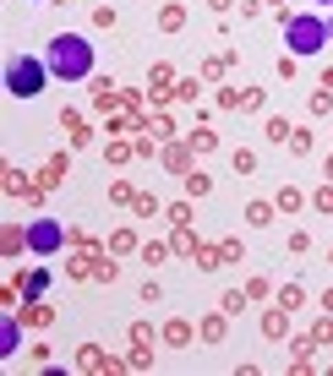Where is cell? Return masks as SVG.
<instances>
[{
  "label": "cell",
  "mask_w": 333,
  "mask_h": 376,
  "mask_svg": "<svg viewBox=\"0 0 333 376\" xmlns=\"http://www.w3.org/2000/svg\"><path fill=\"white\" fill-rule=\"evenodd\" d=\"M44 60H50V71L61 82H87L93 76V44L83 33H55L50 49H44Z\"/></svg>",
  "instance_id": "6da1fadb"
},
{
  "label": "cell",
  "mask_w": 333,
  "mask_h": 376,
  "mask_svg": "<svg viewBox=\"0 0 333 376\" xmlns=\"http://www.w3.org/2000/svg\"><path fill=\"white\" fill-rule=\"evenodd\" d=\"M284 44L290 55H317L333 44V16H317V11H295L284 16Z\"/></svg>",
  "instance_id": "7a4b0ae2"
},
{
  "label": "cell",
  "mask_w": 333,
  "mask_h": 376,
  "mask_svg": "<svg viewBox=\"0 0 333 376\" xmlns=\"http://www.w3.org/2000/svg\"><path fill=\"white\" fill-rule=\"evenodd\" d=\"M50 76H55V71H50V60H39V55H17V60L6 66V93H11V98H39Z\"/></svg>",
  "instance_id": "3957f363"
},
{
  "label": "cell",
  "mask_w": 333,
  "mask_h": 376,
  "mask_svg": "<svg viewBox=\"0 0 333 376\" xmlns=\"http://www.w3.org/2000/svg\"><path fill=\"white\" fill-rule=\"evenodd\" d=\"M61 245H66V224L61 219H33L28 224V251L33 256H55Z\"/></svg>",
  "instance_id": "277c9868"
},
{
  "label": "cell",
  "mask_w": 333,
  "mask_h": 376,
  "mask_svg": "<svg viewBox=\"0 0 333 376\" xmlns=\"http://www.w3.org/2000/svg\"><path fill=\"white\" fill-rule=\"evenodd\" d=\"M77 371H87V376L120 371V360H115V355H104V344H83V349H77Z\"/></svg>",
  "instance_id": "5b68a950"
},
{
  "label": "cell",
  "mask_w": 333,
  "mask_h": 376,
  "mask_svg": "<svg viewBox=\"0 0 333 376\" xmlns=\"http://www.w3.org/2000/svg\"><path fill=\"white\" fill-rule=\"evenodd\" d=\"M197 338H208V344H224V338H230V311L219 305L213 316H202V322H197Z\"/></svg>",
  "instance_id": "8992f818"
},
{
  "label": "cell",
  "mask_w": 333,
  "mask_h": 376,
  "mask_svg": "<svg viewBox=\"0 0 333 376\" xmlns=\"http://www.w3.org/2000/svg\"><path fill=\"white\" fill-rule=\"evenodd\" d=\"M262 338H268V344H279V338H290V311H284V305H273V311H262Z\"/></svg>",
  "instance_id": "52a82bcc"
},
{
  "label": "cell",
  "mask_w": 333,
  "mask_h": 376,
  "mask_svg": "<svg viewBox=\"0 0 333 376\" xmlns=\"http://www.w3.org/2000/svg\"><path fill=\"white\" fill-rule=\"evenodd\" d=\"M159 333H164V344H169V349H186V344L197 338V327H191L186 316H169V322L159 327Z\"/></svg>",
  "instance_id": "ba28073f"
},
{
  "label": "cell",
  "mask_w": 333,
  "mask_h": 376,
  "mask_svg": "<svg viewBox=\"0 0 333 376\" xmlns=\"http://www.w3.org/2000/svg\"><path fill=\"white\" fill-rule=\"evenodd\" d=\"M17 344H22V322H17V311H6V322H0V355L11 360Z\"/></svg>",
  "instance_id": "9c48e42d"
},
{
  "label": "cell",
  "mask_w": 333,
  "mask_h": 376,
  "mask_svg": "<svg viewBox=\"0 0 333 376\" xmlns=\"http://www.w3.org/2000/svg\"><path fill=\"white\" fill-rule=\"evenodd\" d=\"M44 295H50V267H33L22 278V300H44Z\"/></svg>",
  "instance_id": "30bf717a"
},
{
  "label": "cell",
  "mask_w": 333,
  "mask_h": 376,
  "mask_svg": "<svg viewBox=\"0 0 333 376\" xmlns=\"http://www.w3.org/2000/svg\"><path fill=\"white\" fill-rule=\"evenodd\" d=\"M6 191H11V197H28V202H39V186H33L22 169H6Z\"/></svg>",
  "instance_id": "8fae6325"
},
{
  "label": "cell",
  "mask_w": 333,
  "mask_h": 376,
  "mask_svg": "<svg viewBox=\"0 0 333 376\" xmlns=\"http://www.w3.org/2000/svg\"><path fill=\"white\" fill-rule=\"evenodd\" d=\"M273 219H279V208H273V202H246V224H251V229H268Z\"/></svg>",
  "instance_id": "7c38bea8"
},
{
  "label": "cell",
  "mask_w": 333,
  "mask_h": 376,
  "mask_svg": "<svg viewBox=\"0 0 333 376\" xmlns=\"http://www.w3.org/2000/svg\"><path fill=\"white\" fill-rule=\"evenodd\" d=\"M164 164L175 169V175H191V169H197V164H191V142H186V148H175V142H169V148H164Z\"/></svg>",
  "instance_id": "4fadbf2b"
},
{
  "label": "cell",
  "mask_w": 333,
  "mask_h": 376,
  "mask_svg": "<svg viewBox=\"0 0 333 376\" xmlns=\"http://www.w3.org/2000/svg\"><path fill=\"white\" fill-rule=\"evenodd\" d=\"M191 262H197V273H219V267H224L219 245H197V251H191Z\"/></svg>",
  "instance_id": "5bb4252c"
},
{
  "label": "cell",
  "mask_w": 333,
  "mask_h": 376,
  "mask_svg": "<svg viewBox=\"0 0 333 376\" xmlns=\"http://www.w3.org/2000/svg\"><path fill=\"white\" fill-rule=\"evenodd\" d=\"M22 322H33V327H50V322H55V311H50L44 300H22Z\"/></svg>",
  "instance_id": "9a60e30c"
},
{
  "label": "cell",
  "mask_w": 333,
  "mask_h": 376,
  "mask_svg": "<svg viewBox=\"0 0 333 376\" xmlns=\"http://www.w3.org/2000/svg\"><path fill=\"white\" fill-rule=\"evenodd\" d=\"M290 131H295V126H290L284 115H268V126H262V137H268V142H279V148L290 142Z\"/></svg>",
  "instance_id": "2e32d148"
},
{
  "label": "cell",
  "mask_w": 333,
  "mask_h": 376,
  "mask_svg": "<svg viewBox=\"0 0 333 376\" xmlns=\"http://www.w3.org/2000/svg\"><path fill=\"white\" fill-rule=\"evenodd\" d=\"M66 175H72V158H66V153H55V158L44 164V186H61Z\"/></svg>",
  "instance_id": "e0dca14e"
},
{
  "label": "cell",
  "mask_w": 333,
  "mask_h": 376,
  "mask_svg": "<svg viewBox=\"0 0 333 376\" xmlns=\"http://www.w3.org/2000/svg\"><path fill=\"white\" fill-rule=\"evenodd\" d=\"M273 208H279V213H284V219H290V213H301V208H306V197H301V191H295V186H284V191H279V197H273Z\"/></svg>",
  "instance_id": "ac0fdd59"
},
{
  "label": "cell",
  "mask_w": 333,
  "mask_h": 376,
  "mask_svg": "<svg viewBox=\"0 0 333 376\" xmlns=\"http://www.w3.org/2000/svg\"><path fill=\"white\" fill-rule=\"evenodd\" d=\"M164 333H153V322H131V349H153Z\"/></svg>",
  "instance_id": "d6986e66"
},
{
  "label": "cell",
  "mask_w": 333,
  "mask_h": 376,
  "mask_svg": "<svg viewBox=\"0 0 333 376\" xmlns=\"http://www.w3.org/2000/svg\"><path fill=\"white\" fill-rule=\"evenodd\" d=\"M197 245H202V240L191 234V224H186V229H175V240H169V251H175V256H186V262H191V251H197Z\"/></svg>",
  "instance_id": "ffe728a7"
},
{
  "label": "cell",
  "mask_w": 333,
  "mask_h": 376,
  "mask_svg": "<svg viewBox=\"0 0 333 376\" xmlns=\"http://www.w3.org/2000/svg\"><path fill=\"white\" fill-rule=\"evenodd\" d=\"M312 344H317V349H328V344H333V311H323V316L312 322Z\"/></svg>",
  "instance_id": "44dd1931"
},
{
  "label": "cell",
  "mask_w": 333,
  "mask_h": 376,
  "mask_svg": "<svg viewBox=\"0 0 333 376\" xmlns=\"http://www.w3.org/2000/svg\"><path fill=\"white\" fill-rule=\"evenodd\" d=\"M126 251H142V245H137L131 229H115V234H109V256H126Z\"/></svg>",
  "instance_id": "7402d4cb"
},
{
  "label": "cell",
  "mask_w": 333,
  "mask_h": 376,
  "mask_svg": "<svg viewBox=\"0 0 333 376\" xmlns=\"http://www.w3.org/2000/svg\"><path fill=\"white\" fill-rule=\"evenodd\" d=\"M230 169H235V175H257V153L235 148V153H230Z\"/></svg>",
  "instance_id": "603a6c76"
},
{
  "label": "cell",
  "mask_w": 333,
  "mask_h": 376,
  "mask_svg": "<svg viewBox=\"0 0 333 376\" xmlns=\"http://www.w3.org/2000/svg\"><path fill=\"white\" fill-rule=\"evenodd\" d=\"M219 305H224L230 316H241V311L251 305V295H246V289H224V295H219Z\"/></svg>",
  "instance_id": "cb8c5ba5"
},
{
  "label": "cell",
  "mask_w": 333,
  "mask_h": 376,
  "mask_svg": "<svg viewBox=\"0 0 333 376\" xmlns=\"http://www.w3.org/2000/svg\"><path fill=\"white\" fill-rule=\"evenodd\" d=\"M306 109H312V115H328V109H333V87H323V82H317V93L306 98Z\"/></svg>",
  "instance_id": "d4e9b609"
},
{
  "label": "cell",
  "mask_w": 333,
  "mask_h": 376,
  "mask_svg": "<svg viewBox=\"0 0 333 376\" xmlns=\"http://www.w3.org/2000/svg\"><path fill=\"white\" fill-rule=\"evenodd\" d=\"M208 191H213V180H208L202 169H191V175H186V197H208Z\"/></svg>",
  "instance_id": "484cf974"
},
{
  "label": "cell",
  "mask_w": 333,
  "mask_h": 376,
  "mask_svg": "<svg viewBox=\"0 0 333 376\" xmlns=\"http://www.w3.org/2000/svg\"><path fill=\"white\" fill-rule=\"evenodd\" d=\"M219 148V137H213V131H202V126H197V131H191V153H197V158H202V153H213Z\"/></svg>",
  "instance_id": "4316f807"
},
{
  "label": "cell",
  "mask_w": 333,
  "mask_h": 376,
  "mask_svg": "<svg viewBox=\"0 0 333 376\" xmlns=\"http://www.w3.org/2000/svg\"><path fill=\"white\" fill-rule=\"evenodd\" d=\"M284 148L295 153V158H301V153H312V131H306V126H295V131H290V142H284Z\"/></svg>",
  "instance_id": "83f0119b"
},
{
  "label": "cell",
  "mask_w": 333,
  "mask_h": 376,
  "mask_svg": "<svg viewBox=\"0 0 333 376\" xmlns=\"http://www.w3.org/2000/svg\"><path fill=\"white\" fill-rule=\"evenodd\" d=\"M301 300H306L301 284H284V289H279V305H284V311H301Z\"/></svg>",
  "instance_id": "f1b7e54d"
},
{
  "label": "cell",
  "mask_w": 333,
  "mask_h": 376,
  "mask_svg": "<svg viewBox=\"0 0 333 376\" xmlns=\"http://www.w3.org/2000/svg\"><path fill=\"white\" fill-rule=\"evenodd\" d=\"M180 22H186V5H164V11H159V27H164V33H175Z\"/></svg>",
  "instance_id": "f546056e"
},
{
  "label": "cell",
  "mask_w": 333,
  "mask_h": 376,
  "mask_svg": "<svg viewBox=\"0 0 333 376\" xmlns=\"http://www.w3.org/2000/svg\"><path fill=\"white\" fill-rule=\"evenodd\" d=\"M104 158H109V164H126V158H137V148H131V142H120V137H115V142H109V148H104Z\"/></svg>",
  "instance_id": "4dcf8cb0"
},
{
  "label": "cell",
  "mask_w": 333,
  "mask_h": 376,
  "mask_svg": "<svg viewBox=\"0 0 333 376\" xmlns=\"http://www.w3.org/2000/svg\"><path fill=\"white\" fill-rule=\"evenodd\" d=\"M312 208H317V213H333V180H323V186L312 191Z\"/></svg>",
  "instance_id": "1f68e13d"
},
{
  "label": "cell",
  "mask_w": 333,
  "mask_h": 376,
  "mask_svg": "<svg viewBox=\"0 0 333 376\" xmlns=\"http://www.w3.org/2000/svg\"><path fill=\"white\" fill-rule=\"evenodd\" d=\"M131 208H137V219H153V213H159V197H153V191H137Z\"/></svg>",
  "instance_id": "d6a6232c"
},
{
  "label": "cell",
  "mask_w": 333,
  "mask_h": 376,
  "mask_svg": "<svg viewBox=\"0 0 333 376\" xmlns=\"http://www.w3.org/2000/svg\"><path fill=\"white\" fill-rule=\"evenodd\" d=\"M262 104H268L262 87H246V93H241V109H251V115H262Z\"/></svg>",
  "instance_id": "836d02e7"
},
{
  "label": "cell",
  "mask_w": 333,
  "mask_h": 376,
  "mask_svg": "<svg viewBox=\"0 0 333 376\" xmlns=\"http://www.w3.org/2000/svg\"><path fill=\"white\" fill-rule=\"evenodd\" d=\"M197 93H202V87H197V76H180V82H175V98H180V104H191Z\"/></svg>",
  "instance_id": "e575fe53"
},
{
  "label": "cell",
  "mask_w": 333,
  "mask_h": 376,
  "mask_svg": "<svg viewBox=\"0 0 333 376\" xmlns=\"http://www.w3.org/2000/svg\"><path fill=\"white\" fill-rule=\"evenodd\" d=\"M93 109H115V87H109V82L93 87Z\"/></svg>",
  "instance_id": "d590c367"
},
{
  "label": "cell",
  "mask_w": 333,
  "mask_h": 376,
  "mask_svg": "<svg viewBox=\"0 0 333 376\" xmlns=\"http://www.w3.org/2000/svg\"><path fill=\"white\" fill-rule=\"evenodd\" d=\"M169 224H175V229L191 224V202H169Z\"/></svg>",
  "instance_id": "8d00e7d4"
},
{
  "label": "cell",
  "mask_w": 333,
  "mask_h": 376,
  "mask_svg": "<svg viewBox=\"0 0 333 376\" xmlns=\"http://www.w3.org/2000/svg\"><path fill=\"white\" fill-rule=\"evenodd\" d=\"M148 131L164 142V137H175V120H169V115H153V120H148Z\"/></svg>",
  "instance_id": "74e56055"
},
{
  "label": "cell",
  "mask_w": 333,
  "mask_h": 376,
  "mask_svg": "<svg viewBox=\"0 0 333 376\" xmlns=\"http://www.w3.org/2000/svg\"><path fill=\"white\" fill-rule=\"evenodd\" d=\"M109 202H137V191L126 180H109Z\"/></svg>",
  "instance_id": "f35d334b"
},
{
  "label": "cell",
  "mask_w": 333,
  "mask_h": 376,
  "mask_svg": "<svg viewBox=\"0 0 333 376\" xmlns=\"http://www.w3.org/2000/svg\"><path fill=\"white\" fill-rule=\"evenodd\" d=\"M219 256H224V267H230V262H246V251H241V240H224V245H219Z\"/></svg>",
  "instance_id": "ab89813d"
},
{
  "label": "cell",
  "mask_w": 333,
  "mask_h": 376,
  "mask_svg": "<svg viewBox=\"0 0 333 376\" xmlns=\"http://www.w3.org/2000/svg\"><path fill=\"white\" fill-rule=\"evenodd\" d=\"M93 278H98V284H115V278H120V262H98Z\"/></svg>",
  "instance_id": "60d3db41"
},
{
  "label": "cell",
  "mask_w": 333,
  "mask_h": 376,
  "mask_svg": "<svg viewBox=\"0 0 333 376\" xmlns=\"http://www.w3.org/2000/svg\"><path fill=\"white\" fill-rule=\"evenodd\" d=\"M169 256V245H159V240H148V245H142V262H148V267H153V262H164Z\"/></svg>",
  "instance_id": "b9f144b4"
},
{
  "label": "cell",
  "mask_w": 333,
  "mask_h": 376,
  "mask_svg": "<svg viewBox=\"0 0 333 376\" xmlns=\"http://www.w3.org/2000/svg\"><path fill=\"white\" fill-rule=\"evenodd\" d=\"M93 27H115V5H93Z\"/></svg>",
  "instance_id": "7bdbcfd3"
},
{
  "label": "cell",
  "mask_w": 333,
  "mask_h": 376,
  "mask_svg": "<svg viewBox=\"0 0 333 376\" xmlns=\"http://www.w3.org/2000/svg\"><path fill=\"white\" fill-rule=\"evenodd\" d=\"M290 251H295V256H301V251H312V234H306V229H295V234H290Z\"/></svg>",
  "instance_id": "ee69618b"
},
{
  "label": "cell",
  "mask_w": 333,
  "mask_h": 376,
  "mask_svg": "<svg viewBox=\"0 0 333 376\" xmlns=\"http://www.w3.org/2000/svg\"><path fill=\"white\" fill-rule=\"evenodd\" d=\"M323 87H333V66H328V71H323Z\"/></svg>",
  "instance_id": "f6af8a7d"
},
{
  "label": "cell",
  "mask_w": 333,
  "mask_h": 376,
  "mask_svg": "<svg viewBox=\"0 0 333 376\" xmlns=\"http://www.w3.org/2000/svg\"><path fill=\"white\" fill-rule=\"evenodd\" d=\"M323 175H328V180H333V153H328V169H323Z\"/></svg>",
  "instance_id": "bcb514c9"
},
{
  "label": "cell",
  "mask_w": 333,
  "mask_h": 376,
  "mask_svg": "<svg viewBox=\"0 0 333 376\" xmlns=\"http://www.w3.org/2000/svg\"><path fill=\"white\" fill-rule=\"evenodd\" d=\"M268 5H284V0H268Z\"/></svg>",
  "instance_id": "7dc6e473"
},
{
  "label": "cell",
  "mask_w": 333,
  "mask_h": 376,
  "mask_svg": "<svg viewBox=\"0 0 333 376\" xmlns=\"http://www.w3.org/2000/svg\"><path fill=\"white\" fill-rule=\"evenodd\" d=\"M317 5H333V0H317Z\"/></svg>",
  "instance_id": "c3c4849f"
},
{
  "label": "cell",
  "mask_w": 333,
  "mask_h": 376,
  "mask_svg": "<svg viewBox=\"0 0 333 376\" xmlns=\"http://www.w3.org/2000/svg\"><path fill=\"white\" fill-rule=\"evenodd\" d=\"M328 267H333V251H328Z\"/></svg>",
  "instance_id": "681fc988"
}]
</instances>
